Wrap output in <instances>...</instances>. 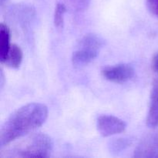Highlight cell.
Returning a JSON list of instances; mask_svg holds the SVG:
<instances>
[{
  "mask_svg": "<svg viewBox=\"0 0 158 158\" xmlns=\"http://www.w3.org/2000/svg\"><path fill=\"white\" fill-rule=\"evenodd\" d=\"M48 117V108L43 103H28L12 113L0 131V148L41 127Z\"/></svg>",
  "mask_w": 158,
  "mask_h": 158,
  "instance_id": "6da1fadb",
  "label": "cell"
},
{
  "mask_svg": "<svg viewBox=\"0 0 158 158\" xmlns=\"http://www.w3.org/2000/svg\"><path fill=\"white\" fill-rule=\"evenodd\" d=\"M52 149V139L45 134L38 133L15 147L11 151L9 157H47Z\"/></svg>",
  "mask_w": 158,
  "mask_h": 158,
  "instance_id": "7a4b0ae2",
  "label": "cell"
},
{
  "mask_svg": "<svg viewBox=\"0 0 158 158\" xmlns=\"http://www.w3.org/2000/svg\"><path fill=\"white\" fill-rule=\"evenodd\" d=\"M97 130L103 137H110L123 132L126 123L121 119L112 115H101L97 120Z\"/></svg>",
  "mask_w": 158,
  "mask_h": 158,
  "instance_id": "3957f363",
  "label": "cell"
},
{
  "mask_svg": "<svg viewBox=\"0 0 158 158\" xmlns=\"http://www.w3.org/2000/svg\"><path fill=\"white\" fill-rule=\"evenodd\" d=\"M102 75L106 80L113 83H123L129 81L134 76V69L127 63L109 66L102 70Z\"/></svg>",
  "mask_w": 158,
  "mask_h": 158,
  "instance_id": "277c9868",
  "label": "cell"
},
{
  "mask_svg": "<svg viewBox=\"0 0 158 158\" xmlns=\"http://www.w3.org/2000/svg\"><path fill=\"white\" fill-rule=\"evenodd\" d=\"M137 158H158V131L145 136L134 152Z\"/></svg>",
  "mask_w": 158,
  "mask_h": 158,
  "instance_id": "5b68a950",
  "label": "cell"
},
{
  "mask_svg": "<svg viewBox=\"0 0 158 158\" xmlns=\"http://www.w3.org/2000/svg\"><path fill=\"white\" fill-rule=\"evenodd\" d=\"M98 52L99 50L97 49L80 46V48L73 53V65L78 68L86 66L97 56Z\"/></svg>",
  "mask_w": 158,
  "mask_h": 158,
  "instance_id": "8992f818",
  "label": "cell"
},
{
  "mask_svg": "<svg viewBox=\"0 0 158 158\" xmlns=\"http://www.w3.org/2000/svg\"><path fill=\"white\" fill-rule=\"evenodd\" d=\"M146 123L147 126L151 128H155L158 126V80H156L153 85Z\"/></svg>",
  "mask_w": 158,
  "mask_h": 158,
  "instance_id": "52a82bcc",
  "label": "cell"
},
{
  "mask_svg": "<svg viewBox=\"0 0 158 158\" xmlns=\"http://www.w3.org/2000/svg\"><path fill=\"white\" fill-rule=\"evenodd\" d=\"M10 32L6 25L0 24V61L4 63L10 49Z\"/></svg>",
  "mask_w": 158,
  "mask_h": 158,
  "instance_id": "ba28073f",
  "label": "cell"
},
{
  "mask_svg": "<svg viewBox=\"0 0 158 158\" xmlns=\"http://www.w3.org/2000/svg\"><path fill=\"white\" fill-rule=\"evenodd\" d=\"M23 61V51L19 46L15 44L11 45L10 49L8 52L7 57L4 61L5 64L12 69L19 67Z\"/></svg>",
  "mask_w": 158,
  "mask_h": 158,
  "instance_id": "9c48e42d",
  "label": "cell"
},
{
  "mask_svg": "<svg viewBox=\"0 0 158 158\" xmlns=\"http://www.w3.org/2000/svg\"><path fill=\"white\" fill-rule=\"evenodd\" d=\"M103 46V40L101 37L95 34H88L85 35L80 43V46L90 48V49L100 50Z\"/></svg>",
  "mask_w": 158,
  "mask_h": 158,
  "instance_id": "30bf717a",
  "label": "cell"
},
{
  "mask_svg": "<svg viewBox=\"0 0 158 158\" xmlns=\"http://www.w3.org/2000/svg\"><path fill=\"white\" fill-rule=\"evenodd\" d=\"M132 140L130 138H118L110 141L109 145L110 151L113 153H119L124 151L131 144Z\"/></svg>",
  "mask_w": 158,
  "mask_h": 158,
  "instance_id": "8fae6325",
  "label": "cell"
},
{
  "mask_svg": "<svg viewBox=\"0 0 158 158\" xmlns=\"http://www.w3.org/2000/svg\"><path fill=\"white\" fill-rule=\"evenodd\" d=\"M66 11V8L64 4L58 3L56 7L55 13H54V24L56 27L60 28L63 27V21H64V14Z\"/></svg>",
  "mask_w": 158,
  "mask_h": 158,
  "instance_id": "7c38bea8",
  "label": "cell"
},
{
  "mask_svg": "<svg viewBox=\"0 0 158 158\" xmlns=\"http://www.w3.org/2000/svg\"><path fill=\"white\" fill-rule=\"evenodd\" d=\"M150 12L158 18V0H147Z\"/></svg>",
  "mask_w": 158,
  "mask_h": 158,
  "instance_id": "4fadbf2b",
  "label": "cell"
},
{
  "mask_svg": "<svg viewBox=\"0 0 158 158\" xmlns=\"http://www.w3.org/2000/svg\"><path fill=\"white\" fill-rule=\"evenodd\" d=\"M153 66H154V69L158 72V53L154 56V60H153Z\"/></svg>",
  "mask_w": 158,
  "mask_h": 158,
  "instance_id": "5bb4252c",
  "label": "cell"
},
{
  "mask_svg": "<svg viewBox=\"0 0 158 158\" xmlns=\"http://www.w3.org/2000/svg\"><path fill=\"white\" fill-rule=\"evenodd\" d=\"M6 1H7V0H1V2L3 3V2H6Z\"/></svg>",
  "mask_w": 158,
  "mask_h": 158,
  "instance_id": "9a60e30c",
  "label": "cell"
}]
</instances>
